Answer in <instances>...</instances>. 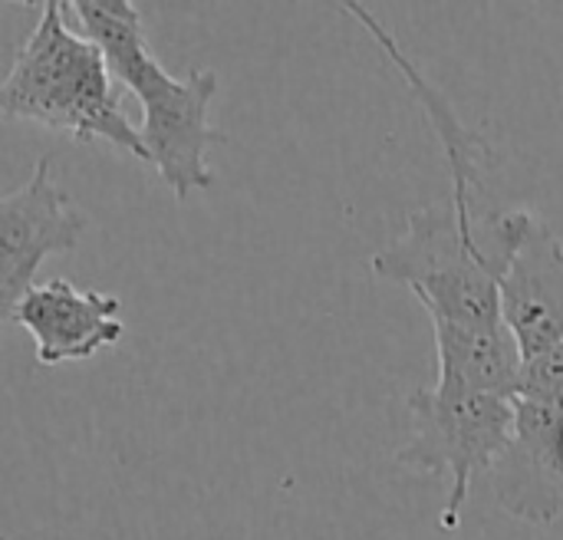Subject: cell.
I'll list each match as a JSON object with an SVG mask.
<instances>
[{
  "instance_id": "1",
  "label": "cell",
  "mask_w": 563,
  "mask_h": 540,
  "mask_svg": "<svg viewBox=\"0 0 563 540\" xmlns=\"http://www.w3.org/2000/svg\"><path fill=\"white\" fill-rule=\"evenodd\" d=\"M518 211H495L492 201L465 198L409 211L406 231L369 257V271L409 287L429 320L505 323L501 274L518 244Z\"/></svg>"
},
{
  "instance_id": "2",
  "label": "cell",
  "mask_w": 563,
  "mask_h": 540,
  "mask_svg": "<svg viewBox=\"0 0 563 540\" xmlns=\"http://www.w3.org/2000/svg\"><path fill=\"white\" fill-rule=\"evenodd\" d=\"M69 7L79 16L82 33L102 49L115 82L139 99V135L158 178L178 201L208 191L214 185L208 152L224 142V132L208 119L218 73L195 69L185 79L172 76L155 59L142 30V13L129 0H73Z\"/></svg>"
},
{
  "instance_id": "3",
  "label": "cell",
  "mask_w": 563,
  "mask_h": 540,
  "mask_svg": "<svg viewBox=\"0 0 563 540\" xmlns=\"http://www.w3.org/2000/svg\"><path fill=\"white\" fill-rule=\"evenodd\" d=\"M66 7L63 0L40 3V20L20 43L0 86L3 115L66 132L73 142H109L148 165L102 49L86 33L66 26Z\"/></svg>"
},
{
  "instance_id": "4",
  "label": "cell",
  "mask_w": 563,
  "mask_h": 540,
  "mask_svg": "<svg viewBox=\"0 0 563 540\" xmlns=\"http://www.w3.org/2000/svg\"><path fill=\"white\" fill-rule=\"evenodd\" d=\"M412 439L396 452V462L419 475H449L442 531H459L462 511L478 475H492L515 432V399L468 396L439 386L416 389L406 399Z\"/></svg>"
},
{
  "instance_id": "5",
  "label": "cell",
  "mask_w": 563,
  "mask_h": 540,
  "mask_svg": "<svg viewBox=\"0 0 563 540\" xmlns=\"http://www.w3.org/2000/svg\"><path fill=\"white\" fill-rule=\"evenodd\" d=\"M89 228L69 195L56 185L53 155H40L23 188L0 198V317L10 320L20 300L36 287V271L49 254L79 247Z\"/></svg>"
},
{
  "instance_id": "6",
  "label": "cell",
  "mask_w": 563,
  "mask_h": 540,
  "mask_svg": "<svg viewBox=\"0 0 563 540\" xmlns=\"http://www.w3.org/2000/svg\"><path fill=\"white\" fill-rule=\"evenodd\" d=\"M492 492L501 511L528 528H551L563 518V406L515 396V432L492 469Z\"/></svg>"
},
{
  "instance_id": "7",
  "label": "cell",
  "mask_w": 563,
  "mask_h": 540,
  "mask_svg": "<svg viewBox=\"0 0 563 540\" xmlns=\"http://www.w3.org/2000/svg\"><path fill=\"white\" fill-rule=\"evenodd\" d=\"M501 320L525 360L563 346V241L521 208L518 244L501 274Z\"/></svg>"
},
{
  "instance_id": "8",
  "label": "cell",
  "mask_w": 563,
  "mask_h": 540,
  "mask_svg": "<svg viewBox=\"0 0 563 540\" xmlns=\"http://www.w3.org/2000/svg\"><path fill=\"white\" fill-rule=\"evenodd\" d=\"M119 310L122 300L115 294L79 290L69 280L53 277L20 300L10 323H20L33 337L43 366H59L92 360L99 350L115 346L125 333Z\"/></svg>"
},
{
  "instance_id": "9",
  "label": "cell",
  "mask_w": 563,
  "mask_h": 540,
  "mask_svg": "<svg viewBox=\"0 0 563 540\" xmlns=\"http://www.w3.org/2000/svg\"><path fill=\"white\" fill-rule=\"evenodd\" d=\"M435 356H439V389L468 396H518L525 356L505 323L465 327L432 320Z\"/></svg>"
},
{
  "instance_id": "10",
  "label": "cell",
  "mask_w": 563,
  "mask_h": 540,
  "mask_svg": "<svg viewBox=\"0 0 563 540\" xmlns=\"http://www.w3.org/2000/svg\"><path fill=\"white\" fill-rule=\"evenodd\" d=\"M518 396L548 399V403L563 406V346H554L534 360H525Z\"/></svg>"
}]
</instances>
